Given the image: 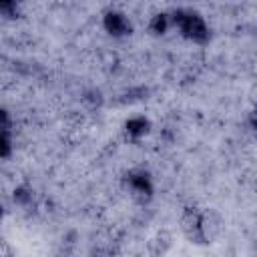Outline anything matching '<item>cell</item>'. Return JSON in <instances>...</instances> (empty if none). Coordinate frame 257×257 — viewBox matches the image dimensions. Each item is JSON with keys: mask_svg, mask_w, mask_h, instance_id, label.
Listing matches in <instances>:
<instances>
[{"mask_svg": "<svg viewBox=\"0 0 257 257\" xmlns=\"http://www.w3.org/2000/svg\"><path fill=\"white\" fill-rule=\"evenodd\" d=\"M14 153V131L8 108L0 110V159L8 161Z\"/></svg>", "mask_w": 257, "mask_h": 257, "instance_id": "8", "label": "cell"}, {"mask_svg": "<svg viewBox=\"0 0 257 257\" xmlns=\"http://www.w3.org/2000/svg\"><path fill=\"white\" fill-rule=\"evenodd\" d=\"M100 28L108 38L114 40H122L133 36L135 32V22L131 18V14L126 10H122L120 6H104L100 10Z\"/></svg>", "mask_w": 257, "mask_h": 257, "instance_id": "4", "label": "cell"}, {"mask_svg": "<svg viewBox=\"0 0 257 257\" xmlns=\"http://www.w3.org/2000/svg\"><path fill=\"white\" fill-rule=\"evenodd\" d=\"M173 30V18H171V8H161L151 12L147 18V32L153 38H163Z\"/></svg>", "mask_w": 257, "mask_h": 257, "instance_id": "7", "label": "cell"}, {"mask_svg": "<svg viewBox=\"0 0 257 257\" xmlns=\"http://www.w3.org/2000/svg\"><path fill=\"white\" fill-rule=\"evenodd\" d=\"M153 133V120L145 112L128 114L120 124V135L126 143H141Z\"/></svg>", "mask_w": 257, "mask_h": 257, "instance_id": "5", "label": "cell"}, {"mask_svg": "<svg viewBox=\"0 0 257 257\" xmlns=\"http://www.w3.org/2000/svg\"><path fill=\"white\" fill-rule=\"evenodd\" d=\"M173 30L189 44L207 46L213 38V28L205 14L193 6H173L171 8Z\"/></svg>", "mask_w": 257, "mask_h": 257, "instance_id": "2", "label": "cell"}, {"mask_svg": "<svg viewBox=\"0 0 257 257\" xmlns=\"http://www.w3.org/2000/svg\"><path fill=\"white\" fill-rule=\"evenodd\" d=\"M122 193L137 205H149L155 199V175L147 167H131L120 175Z\"/></svg>", "mask_w": 257, "mask_h": 257, "instance_id": "3", "label": "cell"}, {"mask_svg": "<svg viewBox=\"0 0 257 257\" xmlns=\"http://www.w3.org/2000/svg\"><path fill=\"white\" fill-rule=\"evenodd\" d=\"M173 245H175L173 233H171L169 229H159V231H155V233L147 239L145 251H147L149 257H167V255L171 253Z\"/></svg>", "mask_w": 257, "mask_h": 257, "instance_id": "6", "label": "cell"}, {"mask_svg": "<svg viewBox=\"0 0 257 257\" xmlns=\"http://www.w3.org/2000/svg\"><path fill=\"white\" fill-rule=\"evenodd\" d=\"M181 235L195 247L213 245L225 231V219L213 207L185 205L179 215Z\"/></svg>", "mask_w": 257, "mask_h": 257, "instance_id": "1", "label": "cell"}, {"mask_svg": "<svg viewBox=\"0 0 257 257\" xmlns=\"http://www.w3.org/2000/svg\"><path fill=\"white\" fill-rule=\"evenodd\" d=\"M20 10H22V4L16 2V0H2L0 2V16L4 20H16V18H20Z\"/></svg>", "mask_w": 257, "mask_h": 257, "instance_id": "9", "label": "cell"}, {"mask_svg": "<svg viewBox=\"0 0 257 257\" xmlns=\"http://www.w3.org/2000/svg\"><path fill=\"white\" fill-rule=\"evenodd\" d=\"M245 122L249 126V131L257 133V100L251 104V108L247 110V116H245Z\"/></svg>", "mask_w": 257, "mask_h": 257, "instance_id": "11", "label": "cell"}, {"mask_svg": "<svg viewBox=\"0 0 257 257\" xmlns=\"http://www.w3.org/2000/svg\"><path fill=\"white\" fill-rule=\"evenodd\" d=\"M12 197H14V203H16V205L26 207V205H30V203H32V199H34V189H32V187H28V185H20V187H16V189H14Z\"/></svg>", "mask_w": 257, "mask_h": 257, "instance_id": "10", "label": "cell"}]
</instances>
